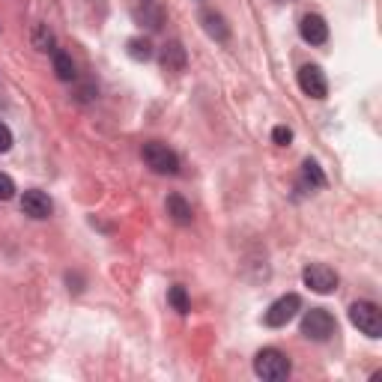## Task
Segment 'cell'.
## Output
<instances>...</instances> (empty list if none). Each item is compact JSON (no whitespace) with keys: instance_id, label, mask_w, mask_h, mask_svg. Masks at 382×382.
<instances>
[{"instance_id":"cell-2","label":"cell","mask_w":382,"mask_h":382,"mask_svg":"<svg viewBox=\"0 0 382 382\" xmlns=\"http://www.w3.org/2000/svg\"><path fill=\"white\" fill-rule=\"evenodd\" d=\"M335 331H338V323L326 308H311L302 317V335L308 341H328Z\"/></svg>"},{"instance_id":"cell-1","label":"cell","mask_w":382,"mask_h":382,"mask_svg":"<svg viewBox=\"0 0 382 382\" xmlns=\"http://www.w3.org/2000/svg\"><path fill=\"white\" fill-rule=\"evenodd\" d=\"M290 371H293L290 358L281 353V350H272V346H269V350H260L257 358H254V373H257L260 379H266V382H281V379H287Z\"/></svg>"},{"instance_id":"cell-4","label":"cell","mask_w":382,"mask_h":382,"mask_svg":"<svg viewBox=\"0 0 382 382\" xmlns=\"http://www.w3.org/2000/svg\"><path fill=\"white\" fill-rule=\"evenodd\" d=\"M144 161H146V168H153L156 174H168L174 176L179 171V159L176 153L168 146V144H161V141H149L144 144Z\"/></svg>"},{"instance_id":"cell-6","label":"cell","mask_w":382,"mask_h":382,"mask_svg":"<svg viewBox=\"0 0 382 382\" xmlns=\"http://www.w3.org/2000/svg\"><path fill=\"white\" fill-rule=\"evenodd\" d=\"M302 311V298H298L296 293H287V296H281L278 302L269 305V311H266V326H272V328H281V326H287L296 313Z\"/></svg>"},{"instance_id":"cell-3","label":"cell","mask_w":382,"mask_h":382,"mask_svg":"<svg viewBox=\"0 0 382 382\" xmlns=\"http://www.w3.org/2000/svg\"><path fill=\"white\" fill-rule=\"evenodd\" d=\"M350 323L368 338H382V311L373 302H356L350 308Z\"/></svg>"},{"instance_id":"cell-8","label":"cell","mask_w":382,"mask_h":382,"mask_svg":"<svg viewBox=\"0 0 382 382\" xmlns=\"http://www.w3.org/2000/svg\"><path fill=\"white\" fill-rule=\"evenodd\" d=\"M21 209H24V215H30V218H48L51 215V197H48L45 191H39V189H30V191H24V197H21Z\"/></svg>"},{"instance_id":"cell-11","label":"cell","mask_w":382,"mask_h":382,"mask_svg":"<svg viewBox=\"0 0 382 382\" xmlns=\"http://www.w3.org/2000/svg\"><path fill=\"white\" fill-rule=\"evenodd\" d=\"M201 21H203V30L209 33L215 42H227V39H230V27L224 24V19H221L218 12H209V9H206V12L201 15Z\"/></svg>"},{"instance_id":"cell-19","label":"cell","mask_w":382,"mask_h":382,"mask_svg":"<svg viewBox=\"0 0 382 382\" xmlns=\"http://www.w3.org/2000/svg\"><path fill=\"white\" fill-rule=\"evenodd\" d=\"M272 141H275L278 146H287V144L293 141V131H290L287 126H278V129L272 131Z\"/></svg>"},{"instance_id":"cell-5","label":"cell","mask_w":382,"mask_h":382,"mask_svg":"<svg viewBox=\"0 0 382 382\" xmlns=\"http://www.w3.org/2000/svg\"><path fill=\"white\" fill-rule=\"evenodd\" d=\"M302 281H305V287H308V290L320 293V296L338 290V272H335V269H328L326 263H311V266H305Z\"/></svg>"},{"instance_id":"cell-14","label":"cell","mask_w":382,"mask_h":382,"mask_svg":"<svg viewBox=\"0 0 382 382\" xmlns=\"http://www.w3.org/2000/svg\"><path fill=\"white\" fill-rule=\"evenodd\" d=\"M54 75L60 81H75V63L66 51H54Z\"/></svg>"},{"instance_id":"cell-13","label":"cell","mask_w":382,"mask_h":382,"mask_svg":"<svg viewBox=\"0 0 382 382\" xmlns=\"http://www.w3.org/2000/svg\"><path fill=\"white\" fill-rule=\"evenodd\" d=\"M126 54H129L131 60H138V63H146L149 57H153V42L144 39V36L129 39V42H126Z\"/></svg>"},{"instance_id":"cell-9","label":"cell","mask_w":382,"mask_h":382,"mask_svg":"<svg viewBox=\"0 0 382 382\" xmlns=\"http://www.w3.org/2000/svg\"><path fill=\"white\" fill-rule=\"evenodd\" d=\"M298 33H302V39L308 45H323L328 39V24L323 15H305L302 24H298Z\"/></svg>"},{"instance_id":"cell-15","label":"cell","mask_w":382,"mask_h":382,"mask_svg":"<svg viewBox=\"0 0 382 382\" xmlns=\"http://www.w3.org/2000/svg\"><path fill=\"white\" fill-rule=\"evenodd\" d=\"M135 19L144 21L149 30H159L164 24V12L156 6V4H144V12H135Z\"/></svg>"},{"instance_id":"cell-12","label":"cell","mask_w":382,"mask_h":382,"mask_svg":"<svg viewBox=\"0 0 382 382\" xmlns=\"http://www.w3.org/2000/svg\"><path fill=\"white\" fill-rule=\"evenodd\" d=\"M164 206H168V215H171V218H174L176 224H191V218H194V215H191V206H189L186 201H182L179 194H171Z\"/></svg>"},{"instance_id":"cell-22","label":"cell","mask_w":382,"mask_h":382,"mask_svg":"<svg viewBox=\"0 0 382 382\" xmlns=\"http://www.w3.org/2000/svg\"><path fill=\"white\" fill-rule=\"evenodd\" d=\"M275 4H293V0H275Z\"/></svg>"},{"instance_id":"cell-21","label":"cell","mask_w":382,"mask_h":382,"mask_svg":"<svg viewBox=\"0 0 382 382\" xmlns=\"http://www.w3.org/2000/svg\"><path fill=\"white\" fill-rule=\"evenodd\" d=\"M9 146H12V131H9V126L0 123V153H6Z\"/></svg>"},{"instance_id":"cell-10","label":"cell","mask_w":382,"mask_h":382,"mask_svg":"<svg viewBox=\"0 0 382 382\" xmlns=\"http://www.w3.org/2000/svg\"><path fill=\"white\" fill-rule=\"evenodd\" d=\"M186 63H189L186 48H182L179 42H168L161 48V66L168 72H182V69H186Z\"/></svg>"},{"instance_id":"cell-18","label":"cell","mask_w":382,"mask_h":382,"mask_svg":"<svg viewBox=\"0 0 382 382\" xmlns=\"http://www.w3.org/2000/svg\"><path fill=\"white\" fill-rule=\"evenodd\" d=\"M168 302H171L174 311H179V313H189V308H191V305H189V293H186V287H179V284L168 290Z\"/></svg>"},{"instance_id":"cell-17","label":"cell","mask_w":382,"mask_h":382,"mask_svg":"<svg viewBox=\"0 0 382 382\" xmlns=\"http://www.w3.org/2000/svg\"><path fill=\"white\" fill-rule=\"evenodd\" d=\"M51 45H54V33L48 30V24H36V30H33V48L51 51Z\"/></svg>"},{"instance_id":"cell-7","label":"cell","mask_w":382,"mask_h":382,"mask_svg":"<svg viewBox=\"0 0 382 382\" xmlns=\"http://www.w3.org/2000/svg\"><path fill=\"white\" fill-rule=\"evenodd\" d=\"M298 87H302L305 96H311V99H326L328 96L326 72L320 69V66H313V63H308V66L298 69Z\"/></svg>"},{"instance_id":"cell-20","label":"cell","mask_w":382,"mask_h":382,"mask_svg":"<svg viewBox=\"0 0 382 382\" xmlns=\"http://www.w3.org/2000/svg\"><path fill=\"white\" fill-rule=\"evenodd\" d=\"M12 194H15V182L6 174H0V201H9Z\"/></svg>"},{"instance_id":"cell-16","label":"cell","mask_w":382,"mask_h":382,"mask_svg":"<svg viewBox=\"0 0 382 382\" xmlns=\"http://www.w3.org/2000/svg\"><path fill=\"white\" fill-rule=\"evenodd\" d=\"M302 176H305V182L311 189H323L326 186V174L320 171V164L313 161V159H305V164H302Z\"/></svg>"}]
</instances>
